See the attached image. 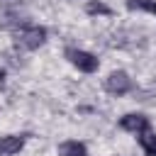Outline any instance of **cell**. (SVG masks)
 <instances>
[{
    "label": "cell",
    "instance_id": "cell-6",
    "mask_svg": "<svg viewBox=\"0 0 156 156\" xmlns=\"http://www.w3.org/2000/svg\"><path fill=\"white\" fill-rule=\"evenodd\" d=\"M58 156H85V144L78 141V139H68V141H61L58 149H56Z\"/></svg>",
    "mask_w": 156,
    "mask_h": 156
},
{
    "label": "cell",
    "instance_id": "cell-9",
    "mask_svg": "<svg viewBox=\"0 0 156 156\" xmlns=\"http://www.w3.org/2000/svg\"><path fill=\"white\" fill-rule=\"evenodd\" d=\"M154 5V0H127V7L129 10H139V12H149Z\"/></svg>",
    "mask_w": 156,
    "mask_h": 156
},
{
    "label": "cell",
    "instance_id": "cell-3",
    "mask_svg": "<svg viewBox=\"0 0 156 156\" xmlns=\"http://www.w3.org/2000/svg\"><path fill=\"white\" fill-rule=\"evenodd\" d=\"M132 88H134V83H132V78H129L127 71H112V73L105 78V90H107L110 95L122 98V95H127Z\"/></svg>",
    "mask_w": 156,
    "mask_h": 156
},
{
    "label": "cell",
    "instance_id": "cell-7",
    "mask_svg": "<svg viewBox=\"0 0 156 156\" xmlns=\"http://www.w3.org/2000/svg\"><path fill=\"white\" fill-rule=\"evenodd\" d=\"M139 146L144 149L146 156H156V134H154V132L139 134Z\"/></svg>",
    "mask_w": 156,
    "mask_h": 156
},
{
    "label": "cell",
    "instance_id": "cell-11",
    "mask_svg": "<svg viewBox=\"0 0 156 156\" xmlns=\"http://www.w3.org/2000/svg\"><path fill=\"white\" fill-rule=\"evenodd\" d=\"M2 76H5V71H0V83H2Z\"/></svg>",
    "mask_w": 156,
    "mask_h": 156
},
{
    "label": "cell",
    "instance_id": "cell-1",
    "mask_svg": "<svg viewBox=\"0 0 156 156\" xmlns=\"http://www.w3.org/2000/svg\"><path fill=\"white\" fill-rule=\"evenodd\" d=\"M44 41H46V29L39 27V24H22V27L15 29V44H17L20 49L34 51V49H39Z\"/></svg>",
    "mask_w": 156,
    "mask_h": 156
},
{
    "label": "cell",
    "instance_id": "cell-4",
    "mask_svg": "<svg viewBox=\"0 0 156 156\" xmlns=\"http://www.w3.org/2000/svg\"><path fill=\"white\" fill-rule=\"evenodd\" d=\"M119 129L139 136V134H144V132L151 129V119L146 115H141V112H127V115L119 117Z\"/></svg>",
    "mask_w": 156,
    "mask_h": 156
},
{
    "label": "cell",
    "instance_id": "cell-2",
    "mask_svg": "<svg viewBox=\"0 0 156 156\" xmlns=\"http://www.w3.org/2000/svg\"><path fill=\"white\" fill-rule=\"evenodd\" d=\"M63 56L78 68V71H83V73H95L98 68H100V61H98V56L95 54H90V51H85V49H76V46H66V51H63Z\"/></svg>",
    "mask_w": 156,
    "mask_h": 156
},
{
    "label": "cell",
    "instance_id": "cell-5",
    "mask_svg": "<svg viewBox=\"0 0 156 156\" xmlns=\"http://www.w3.org/2000/svg\"><path fill=\"white\" fill-rule=\"evenodd\" d=\"M27 141V134H7L0 139V156H15L17 151H22Z\"/></svg>",
    "mask_w": 156,
    "mask_h": 156
},
{
    "label": "cell",
    "instance_id": "cell-10",
    "mask_svg": "<svg viewBox=\"0 0 156 156\" xmlns=\"http://www.w3.org/2000/svg\"><path fill=\"white\" fill-rule=\"evenodd\" d=\"M151 15H156V0H154V5H151V10H149Z\"/></svg>",
    "mask_w": 156,
    "mask_h": 156
},
{
    "label": "cell",
    "instance_id": "cell-8",
    "mask_svg": "<svg viewBox=\"0 0 156 156\" xmlns=\"http://www.w3.org/2000/svg\"><path fill=\"white\" fill-rule=\"evenodd\" d=\"M85 12L88 15H112V7L105 5V2H100V0H90L85 5Z\"/></svg>",
    "mask_w": 156,
    "mask_h": 156
}]
</instances>
